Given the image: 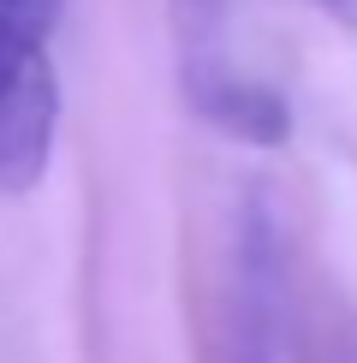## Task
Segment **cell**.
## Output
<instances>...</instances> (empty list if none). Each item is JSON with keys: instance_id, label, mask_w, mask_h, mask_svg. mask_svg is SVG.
Here are the masks:
<instances>
[{"instance_id": "cell-1", "label": "cell", "mask_w": 357, "mask_h": 363, "mask_svg": "<svg viewBox=\"0 0 357 363\" xmlns=\"http://www.w3.org/2000/svg\"><path fill=\"white\" fill-rule=\"evenodd\" d=\"M54 125H60V78L48 48H36L0 78V191L18 196L48 173Z\"/></svg>"}, {"instance_id": "cell-2", "label": "cell", "mask_w": 357, "mask_h": 363, "mask_svg": "<svg viewBox=\"0 0 357 363\" xmlns=\"http://www.w3.org/2000/svg\"><path fill=\"white\" fill-rule=\"evenodd\" d=\"M191 108H197L215 131H227V138H238V143H256V149H274V143L292 138L286 101H280L268 84H256V78L197 72V78H191Z\"/></svg>"}, {"instance_id": "cell-3", "label": "cell", "mask_w": 357, "mask_h": 363, "mask_svg": "<svg viewBox=\"0 0 357 363\" xmlns=\"http://www.w3.org/2000/svg\"><path fill=\"white\" fill-rule=\"evenodd\" d=\"M12 12H24V18H36L42 30H54V18H60V0H6Z\"/></svg>"}, {"instance_id": "cell-4", "label": "cell", "mask_w": 357, "mask_h": 363, "mask_svg": "<svg viewBox=\"0 0 357 363\" xmlns=\"http://www.w3.org/2000/svg\"><path fill=\"white\" fill-rule=\"evenodd\" d=\"M316 6L327 12L334 24H346V30H357V0H316Z\"/></svg>"}]
</instances>
